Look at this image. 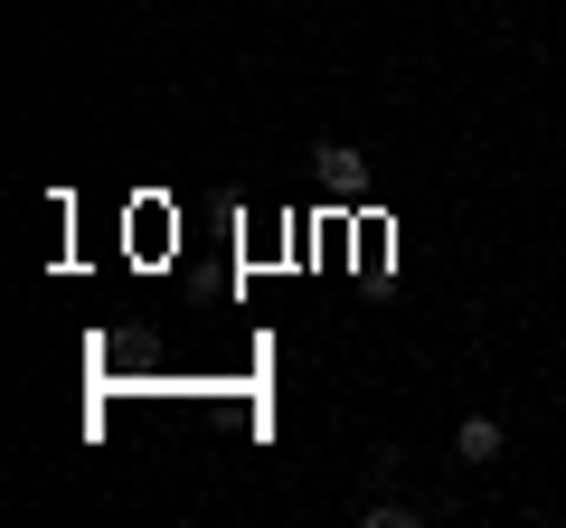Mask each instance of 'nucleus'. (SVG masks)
Listing matches in <instances>:
<instances>
[{"instance_id": "f257e3e1", "label": "nucleus", "mask_w": 566, "mask_h": 528, "mask_svg": "<svg viewBox=\"0 0 566 528\" xmlns=\"http://www.w3.org/2000/svg\"><path fill=\"white\" fill-rule=\"evenodd\" d=\"M501 415H463V425H453V463H501Z\"/></svg>"}, {"instance_id": "f03ea898", "label": "nucleus", "mask_w": 566, "mask_h": 528, "mask_svg": "<svg viewBox=\"0 0 566 528\" xmlns=\"http://www.w3.org/2000/svg\"><path fill=\"white\" fill-rule=\"evenodd\" d=\"M312 170H331V180H349V170H359V151H349V142H312Z\"/></svg>"}]
</instances>
